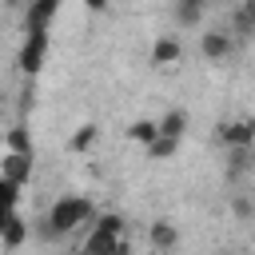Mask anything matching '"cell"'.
<instances>
[{
    "mask_svg": "<svg viewBox=\"0 0 255 255\" xmlns=\"http://www.w3.org/2000/svg\"><path fill=\"white\" fill-rule=\"evenodd\" d=\"M76 255H84V251H76Z\"/></svg>",
    "mask_w": 255,
    "mask_h": 255,
    "instance_id": "cb8c5ba5",
    "label": "cell"
},
{
    "mask_svg": "<svg viewBox=\"0 0 255 255\" xmlns=\"http://www.w3.org/2000/svg\"><path fill=\"white\" fill-rule=\"evenodd\" d=\"M147 239H151L155 251H171V247L179 243V227H175L171 219H155V223L147 227Z\"/></svg>",
    "mask_w": 255,
    "mask_h": 255,
    "instance_id": "9c48e42d",
    "label": "cell"
},
{
    "mask_svg": "<svg viewBox=\"0 0 255 255\" xmlns=\"http://www.w3.org/2000/svg\"><path fill=\"white\" fill-rule=\"evenodd\" d=\"M179 4H195V8H203V4H207V0H179Z\"/></svg>",
    "mask_w": 255,
    "mask_h": 255,
    "instance_id": "44dd1931",
    "label": "cell"
},
{
    "mask_svg": "<svg viewBox=\"0 0 255 255\" xmlns=\"http://www.w3.org/2000/svg\"><path fill=\"white\" fill-rule=\"evenodd\" d=\"M44 48H48V32H28V40H24V48H20V60H16L24 76H36V72H40Z\"/></svg>",
    "mask_w": 255,
    "mask_h": 255,
    "instance_id": "3957f363",
    "label": "cell"
},
{
    "mask_svg": "<svg viewBox=\"0 0 255 255\" xmlns=\"http://www.w3.org/2000/svg\"><path fill=\"white\" fill-rule=\"evenodd\" d=\"M231 211H235L239 219H255V199H247V195H231Z\"/></svg>",
    "mask_w": 255,
    "mask_h": 255,
    "instance_id": "ac0fdd59",
    "label": "cell"
},
{
    "mask_svg": "<svg viewBox=\"0 0 255 255\" xmlns=\"http://www.w3.org/2000/svg\"><path fill=\"white\" fill-rule=\"evenodd\" d=\"M4 179L12 183H28L32 179V155H20V151H4Z\"/></svg>",
    "mask_w": 255,
    "mask_h": 255,
    "instance_id": "ba28073f",
    "label": "cell"
},
{
    "mask_svg": "<svg viewBox=\"0 0 255 255\" xmlns=\"http://www.w3.org/2000/svg\"><path fill=\"white\" fill-rule=\"evenodd\" d=\"M215 139L227 151L255 147V120H223V124H215Z\"/></svg>",
    "mask_w": 255,
    "mask_h": 255,
    "instance_id": "7a4b0ae2",
    "label": "cell"
},
{
    "mask_svg": "<svg viewBox=\"0 0 255 255\" xmlns=\"http://www.w3.org/2000/svg\"><path fill=\"white\" fill-rule=\"evenodd\" d=\"M199 16H203V8H195V4H179V0H175V20H179L183 28L199 24Z\"/></svg>",
    "mask_w": 255,
    "mask_h": 255,
    "instance_id": "e0dca14e",
    "label": "cell"
},
{
    "mask_svg": "<svg viewBox=\"0 0 255 255\" xmlns=\"http://www.w3.org/2000/svg\"><path fill=\"white\" fill-rule=\"evenodd\" d=\"M84 255H131V243H128V235H104V231H92L88 243H84Z\"/></svg>",
    "mask_w": 255,
    "mask_h": 255,
    "instance_id": "277c9868",
    "label": "cell"
},
{
    "mask_svg": "<svg viewBox=\"0 0 255 255\" xmlns=\"http://www.w3.org/2000/svg\"><path fill=\"white\" fill-rule=\"evenodd\" d=\"M100 211L92 207V199H84V195H64V199H56L52 207H48V215L40 219V235L44 239H60V235H68V231H76L80 223H88V219H96Z\"/></svg>",
    "mask_w": 255,
    "mask_h": 255,
    "instance_id": "6da1fadb",
    "label": "cell"
},
{
    "mask_svg": "<svg viewBox=\"0 0 255 255\" xmlns=\"http://www.w3.org/2000/svg\"><path fill=\"white\" fill-rule=\"evenodd\" d=\"M92 231H104V235H124V231H128V219H124L120 211H100Z\"/></svg>",
    "mask_w": 255,
    "mask_h": 255,
    "instance_id": "5bb4252c",
    "label": "cell"
},
{
    "mask_svg": "<svg viewBox=\"0 0 255 255\" xmlns=\"http://www.w3.org/2000/svg\"><path fill=\"white\" fill-rule=\"evenodd\" d=\"M219 255H231V251H219Z\"/></svg>",
    "mask_w": 255,
    "mask_h": 255,
    "instance_id": "603a6c76",
    "label": "cell"
},
{
    "mask_svg": "<svg viewBox=\"0 0 255 255\" xmlns=\"http://www.w3.org/2000/svg\"><path fill=\"white\" fill-rule=\"evenodd\" d=\"M4 143H8V151L32 155V135H28V128H20V124H16V128H8V139H4Z\"/></svg>",
    "mask_w": 255,
    "mask_h": 255,
    "instance_id": "9a60e30c",
    "label": "cell"
},
{
    "mask_svg": "<svg viewBox=\"0 0 255 255\" xmlns=\"http://www.w3.org/2000/svg\"><path fill=\"white\" fill-rule=\"evenodd\" d=\"M96 143H100V124H80V128H76V135L68 139V147H72L76 155H84V151H92Z\"/></svg>",
    "mask_w": 255,
    "mask_h": 255,
    "instance_id": "8fae6325",
    "label": "cell"
},
{
    "mask_svg": "<svg viewBox=\"0 0 255 255\" xmlns=\"http://www.w3.org/2000/svg\"><path fill=\"white\" fill-rule=\"evenodd\" d=\"M4 4H8V8H16V4H20V0H4Z\"/></svg>",
    "mask_w": 255,
    "mask_h": 255,
    "instance_id": "7402d4cb",
    "label": "cell"
},
{
    "mask_svg": "<svg viewBox=\"0 0 255 255\" xmlns=\"http://www.w3.org/2000/svg\"><path fill=\"white\" fill-rule=\"evenodd\" d=\"M239 12H243L251 24H255V0H243V4H239Z\"/></svg>",
    "mask_w": 255,
    "mask_h": 255,
    "instance_id": "ffe728a7",
    "label": "cell"
},
{
    "mask_svg": "<svg viewBox=\"0 0 255 255\" xmlns=\"http://www.w3.org/2000/svg\"><path fill=\"white\" fill-rule=\"evenodd\" d=\"M56 12H60V0H28L24 28H28V32H48V24H52Z\"/></svg>",
    "mask_w": 255,
    "mask_h": 255,
    "instance_id": "5b68a950",
    "label": "cell"
},
{
    "mask_svg": "<svg viewBox=\"0 0 255 255\" xmlns=\"http://www.w3.org/2000/svg\"><path fill=\"white\" fill-rule=\"evenodd\" d=\"M32 235V223H24L20 219V211H8V219H4V231H0V243H4V251H16L24 239Z\"/></svg>",
    "mask_w": 255,
    "mask_h": 255,
    "instance_id": "52a82bcc",
    "label": "cell"
},
{
    "mask_svg": "<svg viewBox=\"0 0 255 255\" xmlns=\"http://www.w3.org/2000/svg\"><path fill=\"white\" fill-rule=\"evenodd\" d=\"M128 139H135V143H155L159 139V120H135V124H128Z\"/></svg>",
    "mask_w": 255,
    "mask_h": 255,
    "instance_id": "4fadbf2b",
    "label": "cell"
},
{
    "mask_svg": "<svg viewBox=\"0 0 255 255\" xmlns=\"http://www.w3.org/2000/svg\"><path fill=\"white\" fill-rule=\"evenodd\" d=\"M179 56H183V48H179L175 36H159V40L151 44V64H175Z\"/></svg>",
    "mask_w": 255,
    "mask_h": 255,
    "instance_id": "30bf717a",
    "label": "cell"
},
{
    "mask_svg": "<svg viewBox=\"0 0 255 255\" xmlns=\"http://www.w3.org/2000/svg\"><path fill=\"white\" fill-rule=\"evenodd\" d=\"M88 12H108V0H84Z\"/></svg>",
    "mask_w": 255,
    "mask_h": 255,
    "instance_id": "d6986e66",
    "label": "cell"
},
{
    "mask_svg": "<svg viewBox=\"0 0 255 255\" xmlns=\"http://www.w3.org/2000/svg\"><path fill=\"white\" fill-rule=\"evenodd\" d=\"M231 48H235V40H231L223 28H215V32H203V36H199V52H203V60H227V56H231Z\"/></svg>",
    "mask_w": 255,
    "mask_h": 255,
    "instance_id": "8992f818",
    "label": "cell"
},
{
    "mask_svg": "<svg viewBox=\"0 0 255 255\" xmlns=\"http://www.w3.org/2000/svg\"><path fill=\"white\" fill-rule=\"evenodd\" d=\"M143 151H147V159H171V155L179 151V139H171V135H159V139H155V143H147Z\"/></svg>",
    "mask_w": 255,
    "mask_h": 255,
    "instance_id": "2e32d148",
    "label": "cell"
},
{
    "mask_svg": "<svg viewBox=\"0 0 255 255\" xmlns=\"http://www.w3.org/2000/svg\"><path fill=\"white\" fill-rule=\"evenodd\" d=\"M183 131H187V112H183V108H175V112H167V116H159V135H171V139H183Z\"/></svg>",
    "mask_w": 255,
    "mask_h": 255,
    "instance_id": "7c38bea8",
    "label": "cell"
}]
</instances>
